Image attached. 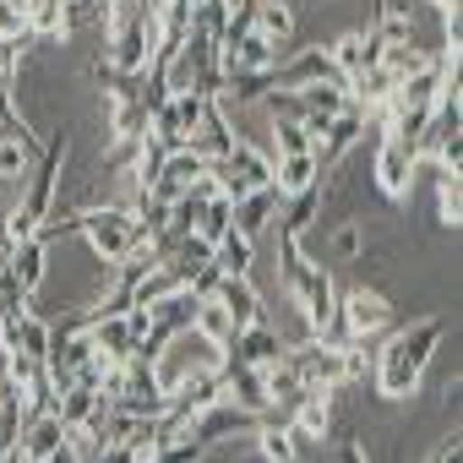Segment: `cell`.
<instances>
[{
    "mask_svg": "<svg viewBox=\"0 0 463 463\" xmlns=\"http://www.w3.org/2000/svg\"><path fill=\"white\" fill-rule=\"evenodd\" d=\"M441 333H447V322H441V317H420V322L398 327V333L371 354L376 392H382L387 403H403V398L420 387V376H425V365H430V354H436Z\"/></svg>",
    "mask_w": 463,
    "mask_h": 463,
    "instance_id": "cell-1",
    "label": "cell"
},
{
    "mask_svg": "<svg viewBox=\"0 0 463 463\" xmlns=\"http://www.w3.org/2000/svg\"><path fill=\"white\" fill-rule=\"evenodd\" d=\"M207 180L218 185V196L241 202L246 191L273 185V153H262V147H251L246 137H235V147H229L223 158H213V164H207Z\"/></svg>",
    "mask_w": 463,
    "mask_h": 463,
    "instance_id": "cell-2",
    "label": "cell"
},
{
    "mask_svg": "<svg viewBox=\"0 0 463 463\" xmlns=\"http://www.w3.org/2000/svg\"><path fill=\"white\" fill-rule=\"evenodd\" d=\"M289 300L300 306L306 338H322V333L333 327V317H338V284H333V273H327L322 262H311V268H306V279L289 289Z\"/></svg>",
    "mask_w": 463,
    "mask_h": 463,
    "instance_id": "cell-3",
    "label": "cell"
},
{
    "mask_svg": "<svg viewBox=\"0 0 463 463\" xmlns=\"http://www.w3.org/2000/svg\"><path fill=\"white\" fill-rule=\"evenodd\" d=\"M279 61H284V44H268V39L251 33V28L218 39V71H223V77H257V71H273Z\"/></svg>",
    "mask_w": 463,
    "mask_h": 463,
    "instance_id": "cell-4",
    "label": "cell"
},
{
    "mask_svg": "<svg viewBox=\"0 0 463 463\" xmlns=\"http://www.w3.org/2000/svg\"><path fill=\"white\" fill-rule=\"evenodd\" d=\"M284 365L300 376V387H344V344L333 338H306L284 349Z\"/></svg>",
    "mask_w": 463,
    "mask_h": 463,
    "instance_id": "cell-5",
    "label": "cell"
},
{
    "mask_svg": "<svg viewBox=\"0 0 463 463\" xmlns=\"http://www.w3.org/2000/svg\"><path fill=\"white\" fill-rule=\"evenodd\" d=\"M387 322H392V306H387L382 289L354 284V289L338 295V327H344V338H376Z\"/></svg>",
    "mask_w": 463,
    "mask_h": 463,
    "instance_id": "cell-6",
    "label": "cell"
},
{
    "mask_svg": "<svg viewBox=\"0 0 463 463\" xmlns=\"http://www.w3.org/2000/svg\"><path fill=\"white\" fill-rule=\"evenodd\" d=\"M327 55H333V66H338V77H344V88H349V77H360V71H371V66H382V33L376 28H349V33H338L333 44H322Z\"/></svg>",
    "mask_w": 463,
    "mask_h": 463,
    "instance_id": "cell-7",
    "label": "cell"
},
{
    "mask_svg": "<svg viewBox=\"0 0 463 463\" xmlns=\"http://www.w3.org/2000/svg\"><path fill=\"white\" fill-rule=\"evenodd\" d=\"M414 169H420V158H414L403 142H392V137L376 142V164H371V175H376V191H382V196L403 202L409 185H414Z\"/></svg>",
    "mask_w": 463,
    "mask_h": 463,
    "instance_id": "cell-8",
    "label": "cell"
},
{
    "mask_svg": "<svg viewBox=\"0 0 463 463\" xmlns=\"http://www.w3.org/2000/svg\"><path fill=\"white\" fill-rule=\"evenodd\" d=\"M284 338H279V327H268V317L262 322H251V327H241L235 338H229V360H241V365H251V371H268V365H279L284 360Z\"/></svg>",
    "mask_w": 463,
    "mask_h": 463,
    "instance_id": "cell-9",
    "label": "cell"
},
{
    "mask_svg": "<svg viewBox=\"0 0 463 463\" xmlns=\"http://www.w3.org/2000/svg\"><path fill=\"white\" fill-rule=\"evenodd\" d=\"M306 82H338L344 88V77H338V66L322 44H306V50H295L289 61L273 66V88H306Z\"/></svg>",
    "mask_w": 463,
    "mask_h": 463,
    "instance_id": "cell-10",
    "label": "cell"
},
{
    "mask_svg": "<svg viewBox=\"0 0 463 463\" xmlns=\"http://www.w3.org/2000/svg\"><path fill=\"white\" fill-rule=\"evenodd\" d=\"M207 175V158L202 153H191V147H175V153H164V169H158V180L147 185L153 196H164V202H175L180 191H191L196 180Z\"/></svg>",
    "mask_w": 463,
    "mask_h": 463,
    "instance_id": "cell-11",
    "label": "cell"
},
{
    "mask_svg": "<svg viewBox=\"0 0 463 463\" xmlns=\"http://www.w3.org/2000/svg\"><path fill=\"white\" fill-rule=\"evenodd\" d=\"M279 207H284V196H279L273 185H257V191H246V196L235 202V229H241L246 241H257V235H268V229H273Z\"/></svg>",
    "mask_w": 463,
    "mask_h": 463,
    "instance_id": "cell-12",
    "label": "cell"
},
{
    "mask_svg": "<svg viewBox=\"0 0 463 463\" xmlns=\"http://www.w3.org/2000/svg\"><path fill=\"white\" fill-rule=\"evenodd\" d=\"M207 300H218V306L229 311L235 333H241V327H251V322H262V295H257V284H251V279H218V289H213Z\"/></svg>",
    "mask_w": 463,
    "mask_h": 463,
    "instance_id": "cell-13",
    "label": "cell"
},
{
    "mask_svg": "<svg viewBox=\"0 0 463 463\" xmlns=\"http://www.w3.org/2000/svg\"><path fill=\"white\" fill-rule=\"evenodd\" d=\"M246 28L262 33L268 44H289L295 39V6L289 0H246Z\"/></svg>",
    "mask_w": 463,
    "mask_h": 463,
    "instance_id": "cell-14",
    "label": "cell"
},
{
    "mask_svg": "<svg viewBox=\"0 0 463 463\" xmlns=\"http://www.w3.org/2000/svg\"><path fill=\"white\" fill-rule=\"evenodd\" d=\"M213 268L223 273V279H251L257 273V241H246L235 223L223 229V235L213 241Z\"/></svg>",
    "mask_w": 463,
    "mask_h": 463,
    "instance_id": "cell-15",
    "label": "cell"
},
{
    "mask_svg": "<svg viewBox=\"0 0 463 463\" xmlns=\"http://www.w3.org/2000/svg\"><path fill=\"white\" fill-rule=\"evenodd\" d=\"M66 441V425L44 409V414H33V420H23V430H17V452L28 458V463H44L55 447Z\"/></svg>",
    "mask_w": 463,
    "mask_h": 463,
    "instance_id": "cell-16",
    "label": "cell"
},
{
    "mask_svg": "<svg viewBox=\"0 0 463 463\" xmlns=\"http://www.w3.org/2000/svg\"><path fill=\"white\" fill-rule=\"evenodd\" d=\"M44 273H50V241H44V235H28V241H17V246H12V279H17L28 295H39Z\"/></svg>",
    "mask_w": 463,
    "mask_h": 463,
    "instance_id": "cell-17",
    "label": "cell"
},
{
    "mask_svg": "<svg viewBox=\"0 0 463 463\" xmlns=\"http://www.w3.org/2000/svg\"><path fill=\"white\" fill-rule=\"evenodd\" d=\"M317 180H322L317 153H289V158H273V191H279V196H295V191H306V185H317Z\"/></svg>",
    "mask_w": 463,
    "mask_h": 463,
    "instance_id": "cell-18",
    "label": "cell"
},
{
    "mask_svg": "<svg viewBox=\"0 0 463 463\" xmlns=\"http://www.w3.org/2000/svg\"><path fill=\"white\" fill-rule=\"evenodd\" d=\"M147 317H153V327H164V333H185V327H191V317H196V295L180 284V289L158 295V300L147 306Z\"/></svg>",
    "mask_w": 463,
    "mask_h": 463,
    "instance_id": "cell-19",
    "label": "cell"
},
{
    "mask_svg": "<svg viewBox=\"0 0 463 463\" xmlns=\"http://www.w3.org/2000/svg\"><path fill=\"white\" fill-rule=\"evenodd\" d=\"M430 66H436V55H430L425 44H414V39L382 50V71H387L392 82H403V77H414V71H430Z\"/></svg>",
    "mask_w": 463,
    "mask_h": 463,
    "instance_id": "cell-20",
    "label": "cell"
},
{
    "mask_svg": "<svg viewBox=\"0 0 463 463\" xmlns=\"http://www.w3.org/2000/svg\"><path fill=\"white\" fill-rule=\"evenodd\" d=\"M251 436L262 441V463H295V458H300V441H295L289 420H262Z\"/></svg>",
    "mask_w": 463,
    "mask_h": 463,
    "instance_id": "cell-21",
    "label": "cell"
},
{
    "mask_svg": "<svg viewBox=\"0 0 463 463\" xmlns=\"http://www.w3.org/2000/svg\"><path fill=\"white\" fill-rule=\"evenodd\" d=\"M191 333H202L207 344L229 349V338H235V322H229V311L218 300H196V317H191Z\"/></svg>",
    "mask_w": 463,
    "mask_h": 463,
    "instance_id": "cell-22",
    "label": "cell"
},
{
    "mask_svg": "<svg viewBox=\"0 0 463 463\" xmlns=\"http://www.w3.org/2000/svg\"><path fill=\"white\" fill-rule=\"evenodd\" d=\"M61 17H66V0H28V33L39 44H66L61 39Z\"/></svg>",
    "mask_w": 463,
    "mask_h": 463,
    "instance_id": "cell-23",
    "label": "cell"
},
{
    "mask_svg": "<svg viewBox=\"0 0 463 463\" xmlns=\"http://www.w3.org/2000/svg\"><path fill=\"white\" fill-rule=\"evenodd\" d=\"M229 223H235V202L213 191V196H207V207H202V213H196V223H191V235L213 246V241L223 235V229H229Z\"/></svg>",
    "mask_w": 463,
    "mask_h": 463,
    "instance_id": "cell-24",
    "label": "cell"
},
{
    "mask_svg": "<svg viewBox=\"0 0 463 463\" xmlns=\"http://www.w3.org/2000/svg\"><path fill=\"white\" fill-rule=\"evenodd\" d=\"M430 175H436V218L447 229H458V218H463V175H452V169H430Z\"/></svg>",
    "mask_w": 463,
    "mask_h": 463,
    "instance_id": "cell-25",
    "label": "cell"
},
{
    "mask_svg": "<svg viewBox=\"0 0 463 463\" xmlns=\"http://www.w3.org/2000/svg\"><path fill=\"white\" fill-rule=\"evenodd\" d=\"M289 153H317V142L295 115H273V158H289Z\"/></svg>",
    "mask_w": 463,
    "mask_h": 463,
    "instance_id": "cell-26",
    "label": "cell"
},
{
    "mask_svg": "<svg viewBox=\"0 0 463 463\" xmlns=\"http://www.w3.org/2000/svg\"><path fill=\"white\" fill-rule=\"evenodd\" d=\"M207 447H213V441H202V436L191 430V436H175V441L153 447V452H147V458H137V463H202V458H207Z\"/></svg>",
    "mask_w": 463,
    "mask_h": 463,
    "instance_id": "cell-27",
    "label": "cell"
},
{
    "mask_svg": "<svg viewBox=\"0 0 463 463\" xmlns=\"http://www.w3.org/2000/svg\"><path fill=\"white\" fill-rule=\"evenodd\" d=\"M12 349H23V354H33V360H44V354H50V322L28 311V317L17 322V338H12Z\"/></svg>",
    "mask_w": 463,
    "mask_h": 463,
    "instance_id": "cell-28",
    "label": "cell"
},
{
    "mask_svg": "<svg viewBox=\"0 0 463 463\" xmlns=\"http://www.w3.org/2000/svg\"><path fill=\"white\" fill-rule=\"evenodd\" d=\"M28 33V0H0V44Z\"/></svg>",
    "mask_w": 463,
    "mask_h": 463,
    "instance_id": "cell-29",
    "label": "cell"
},
{
    "mask_svg": "<svg viewBox=\"0 0 463 463\" xmlns=\"http://www.w3.org/2000/svg\"><path fill=\"white\" fill-rule=\"evenodd\" d=\"M360 251H365V229H360V218H349L338 235H333V257H338V262H354Z\"/></svg>",
    "mask_w": 463,
    "mask_h": 463,
    "instance_id": "cell-30",
    "label": "cell"
},
{
    "mask_svg": "<svg viewBox=\"0 0 463 463\" xmlns=\"http://www.w3.org/2000/svg\"><path fill=\"white\" fill-rule=\"evenodd\" d=\"M430 463H463V441H458V430H452V436L430 452Z\"/></svg>",
    "mask_w": 463,
    "mask_h": 463,
    "instance_id": "cell-31",
    "label": "cell"
},
{
    "mask_svg": "<svg viewBox=\"0 0 463 463\" xmlns=\"http://www.w3.org/2000/svg\"><path fill=\"white\" fill-rule=\"evenodd\" d=\"M44 463H82V458H77V447H71V441H61V447L44 458Z\"/></svg>",
    "mask_w": 463,
    "mask_h": 463,
    "instance_id": "cell-32",
    "label": "cell"
},
{
    "mask_svg": "<svg viewBox=\"0 0 463 463\" xmlns=\"http://www.w3.org/2000/svg\"><path fill=\"white\" fill-rule=\"evenodd\" d=\"M338 463H371V458H365V447H360V441H344V452H338Z\"/></svg>",
    "mask_w": 463,
    "mask_h": 463,
    "instance_id": "cell-33",
    "label": "cell"
},
{
    "mask_svg": "<svg viewBox=\"0 0 463 463\" xmlns=\"http://www.w3.org/2000/svg\"><path fill=\"white\" fill-rule=\"evenodd\" d=\"M430 6H436V12H458V0H430Z\"/></svg>",
    "mask_w": 463,
    "mask_h": 463,
    "instance_id": "cell-34",
    "label": "cell"
},
{
    "mask_svg": "<svg viewBox=\"0 0 463 463\" xmlns=\"http://www.w3.org/2000/svg\"><path fill=\"white\" fill-rule=\"evenodd\" d=\"M235 6H246V0H229V12H235Z\"/></svg>",
    "mask_w": 463,
    "mask_h": 463,
    "instance_id": "cell-35",
    "label": "cell"
}]
</instances>
